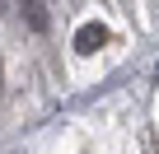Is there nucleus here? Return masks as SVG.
I'll list each match as a JSON object with an SVG mask.
<instances>
[{
	"mask_svg": "<svg viewBox=\"0 0 159 154\" xmlns=\"http://www.w3.org/2000/svg\"><path fill=\"white\" fill-rule=\"evenodd\" d=\"M0 89H5V70H0Z\"/></svg>",
	"mask_w": 159,
	"mask_h": 154,
	"instance_id": "nucleus-3",
	"label": "nucleus"
},
{
	"mask_svg": "<svg viewBox=\"0 0 159 154\" xmlns=\"http://www.w3.org/2000/svg\"><path fill=\"white\" fill-rule=\"evenodd\" d=\"M103 42H108V28H103V24H84V28L75 33V51H80V56H94Z\"/></svg>",
	"mask_w": 159,
	"mask_h": 154,
	"instance_id": "nucleus-1",
	"label": "nucleus"
},
{
	"mask_svg": "<svg viewBox=\"0 0 159 154\" xmlns=\"http://www.w3.org/2000/svg\"><path fill=\"white\" fill-rule=\"evenodd\" d=\"M19 5H24V19H28V28H33V33H47V28H52V19H47V5H42V0H19Z\"/></svg>",
	"mask_w": 159,
	"mask_h": 154,
	"instance_id": "nucleus-2",
	"label": "nucleus"
}]
</instances>
